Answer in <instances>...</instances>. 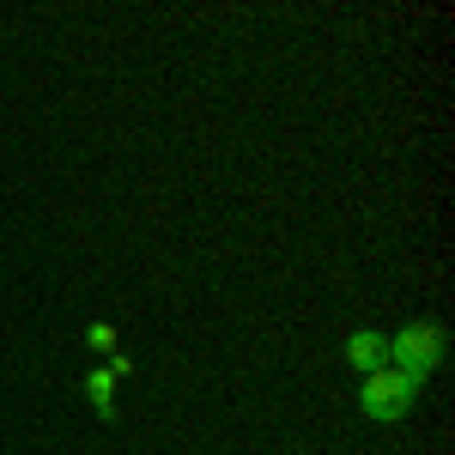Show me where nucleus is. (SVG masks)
Wrapping results in <instances>:
<instances>
[{"label": "nucleus", "mask_w": 455, "mask_h": 455, "mask_svg": "<svg viewBox=\"0 0 455 455\" xmlns=\"http://www.w3.org/2000/svg\"><path fill=\"white\" fill-rule=\"evenodd\" d=\"M413 401H419V383H413L407 371H395V364H377V371L364 377V388H358V413L377 419V425L401 419Z\"/></svg>", "instance_id": "nucleus-1"}, {"label": "nucleus", "mask_w": 455, "mask_h": 455, "mask_svg": "<svg viewBox=\"0 0 455 455\" xmlns=\"http://www.w3.org/2000/svg\"><path fill=\"white\" fill-rule=\"evenodd\" d=\"M388 358H395V371H407L413 383H425V377L437 371V358H443V328H437V322H407V328L388 340Z\"/></svg>", "instance_id": "nucleus-2"}, {"label": "nucleus", "mask_w": 455, "mask_h": 455, "mask_svg": "<svg viewBox=\"0 0 455 455\" xmlns=\"http://www.w3.org/2000/svg\"><path fill=\"white\" fill-rule=\"evenodd\" d=\"M347 358H352V371H377V364H388V334H377V328H358L347 340Z\"/></svg>", "instance_id": "nucleus-3"}, {"label": "nucleus", "mask_w": 455, "mask_h": 455, "mask_svg": "<svg viewBox=\"0 0 455 455\" xmlns=\"http://www.w3.org/2000/svg\"><path fill=\"white\" fill-rule=\"evenodd\" d=\"M85 401H92V407H98V413H104V419H116V377H109L104 364H98V371H92V377H85Z\"/></svg>", "instance_id": "nucleus-4"}, {"label": "nucleus", "mask_w": 455, "mask_h": 455, "mask_svg": "<svg viewBox=\"0 0 455 455\" xmlns=\"http://www.w3.org/2000/svg\"><path fill=\"white\" fill-rule=\"evenodd\" d=\"M85 347L92 352H122V334H116V322H92V328H85Z\"/></svg>", "instance_id": "nucleus-5"}]
</instances>
